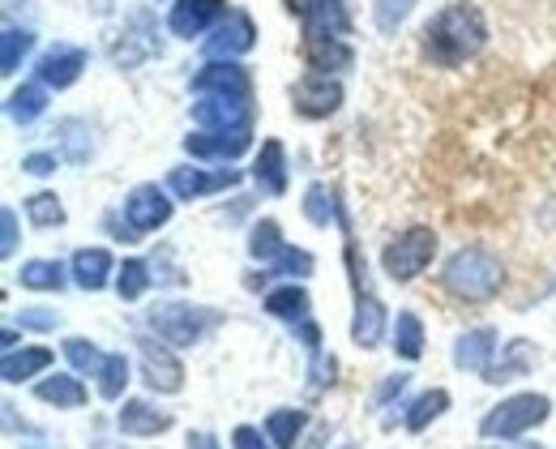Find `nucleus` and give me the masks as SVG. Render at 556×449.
Wrapping results in <instances>:
<instances>
[{
	"label": "nucleus",
	"mask_w": 556,
	"mask_h": 449,
	"mask_svg": "<svg viewBox=\"0 0 556 449\" xmlns=\"http://www.w3.org/2000/svg\"><path fill=\"white\" fill-rule=\"evenodd\" d=\"M488 35L492 30H488L484 9L471 4V0H454L424 26V56L437 69H458V65H467L484 52Z\"/></svg>",
	"instance_id": "nucleus-1"
},
{
	"label": "nucleus",
	"mask_w": 556,
	"mask_h": 449,
	"mask_svg": "<svg viewBox=\"0 0 556 449\" xmlns=\"http://www.w3.org/2000/svg\"><path fill=\"white\" fill-rule=\"evenodd\" d=\"M441 287L463 304H488L505 292V261L484 244H467L445 261Z\"/></svg>",
	"instance_id": "nucleus-2"
},
{
	"label": "nucleus",
	"mask_w": 556,
	"mask_h": 449,
	"mask_svg": "<svg viewBox=\"0 0 556 449\" xmlns=\"http://www.w3.org/2000/svg\"><path fill=\"white\" fill-rule=\"evenodd\" d=\"M150 330L159 334V343L167 347H198L223 325V312H214L206 304H154L150 308Z\"/></svg>",
	"instance_id": "nucleus-3"
},
{
	"label": "nucleus",
	"mask_w": 556,
	"mask_h": 449,
	"mask_svg": "<svg viewBox=\"0 0 556 449\" xmlns=\"http://www.w3.org/2000/svg\"><path fill=\"white\" fill-rule=\"evenodd\" d=\"M548 415H553V398L548 394H514V398H501L480 420V437H488V441H518L531 428L548 424Z\"/></svg>",
	"instance_id": "nucleus-4"
},
{
	"label": "nucleus",
	"mask_w": 556,
	"mask_h": 449,
	"mask_svg": "<svg viewBox=\"0 0 556 449\" xmlns=\"http://www.w3.org/2000/svg\"><path fill=\"white\" fill-rule=\"evenodd\" d=\"M437 248H441V240H437L432 227H407L381 248V270H386L390 283H416L419 274L432 266Z\"/></svg>",
	"instance_id": "nucleus-5"
},
{
	"label": "nucleus",
	"mask_w": 556,
	"mask_h": 449,
	"mask_svg": "<svg viewBox=\"0 0 556 449\" xmlns=\"http://www.w3.org/2000/svg\"><path fill=\"white\" fill-rule=\"evenodd\" d=\"M343 99H348V94H343V81L334 74L308 69V74L291 86V112L304 116V120H326V116H334V112L343 107Z\"/></svg>",
	"instance_id": "nucleus-6"
},
{
	"label": "nucleus",
	"mask_w": 556,
	"mask_h": 449,
	"mask_svg": "<svg viewBox=\"0 0 556 449\" xmlns=\"http://www.w3.org/2000/svg\"><path fill=\"white\" fill-rule=\"evenodd\" d=\"M193 125L210 133H231V129H253V99H227V94H198L189 107Z\"/></svg>",
	"instance_id": "nucleus-7"
},
{
	"label": "nucleus",
	"mask_w": 556,
	"mask_h": 449,
	"mask_svg": "<svg viewBox=\"0 0 556 449\" xmlns=\"http://www.w3.org/2000/svg\"><path fill=\"white\" fill-rule=\"evenodd\" d=\"M193 94H227V99H253V74L240 61H218L210 56L198 74L189 77Z\"/></svg>",
	"instance_id": "nucleus-8"
},
{
	"label": "nucleus",
	"mask_w": 556,
	"mask_h": 449,
	"mask_svg": "<svg viewBox=\"0 0 556 449\" xmlns=\"http://www.w3.org/2000/svg\"><path fill=\"white\" fill-rule=\"evenodd\" d=\"M121 215H125V223L134 227L138 235H150V231H159V227L172 223L176 206H172V197H167L159 184H138V189L125 197Z\"/></svg>",
	"instance_id": "nucleus-9"
},
{
	"label": "nucleus",
	"mask_w": 556,
	"mask_h": 449,
	"mask_svg": "<svg viewBox=\"0 0 556 449\" xmlns=\"http://www.w3.org/2000/svg\"><path fill=\"white\" fill-rule=\"evenodd\" d=\"M138 351H141V381L154 394H180L185 389V364L176 360L172 347H159L154 338H138Z\"/></svg>",
	"instance_id": "nucleus-10"
},
{
	"label": "nucleus",
	"mask_w": 556,
	"mask_h": 449,
	"mask_svg": "<svg viewBox=\"0 0 556 449\" xmlns=\"http://www.w3.org/2000/svg\"><path fill=\"white\" fill-rule=\"evenodd\" d=\"M227 17V0H176L167 13V30L176 39H202L206 30H214Z\"/></svg>",
	"instance_id": "nucleus-11"
},
{
	"label": "nucleus",
	"mask_w": 556,
	"mask_h": 449,
	"mask_svg": "<svg viewBox=\"0 0 556 449\" xmlns=\"http://www.w3.org/2000/svg\"><path fill=\"white\" fill-rule=\"evenodd\" d=\"M287 9L300 17L304 35H351L348 0H287Z\"/></svg>",
	"instance_id": "nucleus-12"
},
{
	"label": "nucleus",
	"mask_w": 556,
	"mask_h": 449,
	"mask_svg": "<svg viewBox=\"0 0 556 449\" xmlns=\"http://www.w3.org/2000/svg\"><path fill=\"white\" fill-rule=\"evenodd\" d=\"M253 48H257V22H253L244 9L227 13V17L214 26V35L206 39V52L218 56V61H236V56H244V52H253Z\"/></svg>",
	"instance_id": "nucleus-13"
},
{
	"label": "nucleus",
	"mask_w": 556,
	"mask_h": 449,
	"mask_svg": "<svg viewBox=\"0 0 556 449\" xmlns=\"http://www.w3.org/2000/svg\"><path fill=\"white\" fill-rule=\"evenodd\" d=\"M125 39H116V48H112V61L121 65V69H138L141 61H150V56H159V22L141 9V13H134L129 17V26L121 30Z\"/></svg>",
	"instance_id": "nucleus-14"
},
{
	"label": "nucleus",
	"mask_w": 556,
	"mask_h": 449,
	"mask_svg": "<svg viewBox=\"0 0 556 449\" xmlns=\"http://www.w3.org/2000/svg\"><path fill=\"white\" fill-rule=\"evenodd\" d=\"M240 184V171L236 167H223V171H206V167H172L167 171V189L180 197V202H193V197H206V193H218V189H236Z\"/></svg>",
	"instance_id": "nucleus-15"
},
{
	"label": "nucleus",
	"mask_w": 556,
	"mask_h": 449,
	"mask_svg": "<svg viewBox=\"0 0 556 449\" xmlns=\"http://www.w3.org/2000/svg\"><path fill=\"white\" fill-rule=\"evenodd\" d=\"M300 56L317 74H343L355 65V48L343 35H300Z\"/></svg>",
	"instance_id": "nucleus-16"
},
{
	"label": "nucleus",
	"mask_w": 556,
	"mask_h": 449,
	"mask_svg": "<svg viewBox=\"0 0 556 449\" xmlns=\"http://www.w3.org/2000/svg\"><path fill=\"white\" fill-rule=\"evenodd\" d=\"M81 69H86V52L73 48V43H56V48H48V52L39 56L35 77H39L48 90H70L73 81L81 77Z\"/></svg>",
	"instance_id": "nucleus-17"
},
{
	"label": "nucleus",
	"mask_w": 556,
	"mask_h": 449,
	"mask_svg": "<svg viewBox=\"0 0 556 449\" xmlns=\"http://www.w3.org/2000/svg\"><path fill=\"white\" fill-rule=\"evenodd\" d=\"M249 146H253V129H231V133L198 129V133L185 138V150H189L193 158H223V163H236Z\"/></svg>",
	"instance_id": "nucleus-18"
},
{
	"label": "nucleus",
	"mask_w": 556,
	"mask_h": 449,
	"mask_svg": "<svg viewBox=\"0 0 556 449\" xmlns=\"http://www.w3.org/2000/svg\"><path fill=\"white\" fill-rule=\"evenodd\" d=\"M116 261H112V253L108 248H77L70 261V274L73 283L81 287V292H103L108 283H116Z\"/></svg>",
	"instance_id": "nucleus-19"
},
{
	"label": "nucleus",
	"mask_w": 556,
	"mask_h": 449,
	"mask_svg": "<svg viewBox=\"0 0 556 449\" xmlns=\"http://www.w3.org/2000/svg\"><path fill=\"white\" fill-rule=\"evenodd\" d=\"M496 330L492 325H476V330H467L458 343H454V364L458 369H467V373H480L484 376L492 369V360H496Z\"/></svg>",
	"instance_id": "nucleus-20"
},
{
	"label": "nucleus",
	"mask_w": 556,
	"mask_h": 449,
	"mask_svg": "<svg viewBox=\"0 0 556 449\" xmlns=\"http://www.w3.org/2000/svg\"><path fill=\"white\" fill-rule=\"evenodd\" d=\"M535 360H540V351L527 338H509V343H501V351H496V360H492V369L484 373V381L488 385L518 381V376H527L535 369Z\"/></svg>",
	"instance_id": "nucleus-21"
},
{
	"label": "nucleus",
	"mask_w": 556,
	"mask_h": 449,
	"mask_svg": "<svg viewBox=\"0 0 556 449\" xmlns=\"http://www.w3.org/2000/svg\"><path fill=\"white\" fill-rule=\"evenodd\" d=\"M386 338V304L368 292H359L355 299V317H351V343L359 351H372Z\"/></svg>",
	"instance_id": "nucleus-22"
},
{
	"label": "nucleus",
	"mask_w": 556,
	"mask_h": 449,
	"mask_svg": "<svg viewBox=\"0 0 556 449\" xmlns=\"http://www.w3.org/2000/svg\"><path fill=\"white\" fill-rule=\"evenodd\" d=\"M116 424H121L125 437H159V433H167L176 420H172V411H159V407H150L146 398H129V402L121 407Z\"/></svg>",
	"instance_id": "nucleus-23"
},
{
	"label": "nucleus",
	"mask_w": 556,
	"mask_h": 449,
	"mask_svg": "<svg viewBox=\"0 0 556 449\" xmlns=\"http://www.w3.org/2000/svg\"><path fill=\"white\" fill-rule=\"evenodd\" d=\"M253 184L262 193H270V197L287 193V150H282L278 138L262 142V150H257V158H253Z\"/></svg>",
	"instance_id": "nucleus-24"
},
{
	"label": "nucleus",
	"mask_w": 556,
	"mask_h": 449,
	"mask_svg": "<svg viewBox=\"0 0 556 449\" xmlns=\"http://www.w3.org/2000/svg\"><path fill=\"white\" fill-rule=\"evenodd\" d=\"M52 351L48 347H13V351H4V360H0V376L9 381V385H22V381H30V376L48 373L52 369Z\"/></svg>",
	"instance_id": "nucleus-25"
},
{
	"label": "nucleus",
	"mask_w": 556,
	"mask_h": 449,
	"mask_svg": "<svg viewBox=\"0 0 556 449\" xmlns=\"http://www.w3.org/2000/svg\"><path fill=\"white\" fill-rule=\"evenodd\" d=\"M35 398L39 402H48V407H56V411H77V407H86V385L70 373H56V376H43L39 385H35Z\"/></svg>",
	"instance_id": "nucleus-26"
},
{
	"label": "nucleus",
	"mask_w": 556,
	"mask_h": 449,
	"mask_svg": "<svg viewBox=\"0 0 556 449\" xmlns=\"http://www.w3.org/2000/svg\"><path fill=\"white\" fill-rule=\"evenodd\" d=\"M4 112H9V120L13 125H35L43 112H48V86L35 77V81H22L13 94H9V103H4Z\"/></svg>",
	"instance_id": "nucleus-27"
},
{
	"label": "nucleus",
	"mask_w": 556,
	"mask_h": 449,
	"mask_svg": "<svg viewBox=\"0 0 556 449\" xmlns=\"http://www.w3.org/2000/svg\"><path fill=\"white\" fill-rule=\"evenodd\" d=\"M262 308L270 312V317H278V321H304L308 317V308H313V299H308V292L291 279V283H282V287H270L266 292V299H262Z\"/></svg>",
	"instance_id": "nucleus-28"
},
{
	"label": "nucleus",
	"mask_w": 556,
	"mask_h": 449,
	"mask_svg": "<svg viewBox=\"0 0 556 449\" xmlns=\"http://www.w3.org/2000/svg\"><path fill=\"white\" fill-rule=\"evenodd\" d=\"M70 270L61 266V261H52V257H35V261H22V270H17V283L26 287V292H61L70 279H65Z\"/></svg>",
	"instance_id": "nucleus-29"
},
{
	"label": "nucleus",
	"mask_w": 556,
	"mask_h": 449,
	"mask_svg": "<svg viewBox=\"0 0 556 449\" xmlns=\"http://www.w3.org/2000/svg\"><path fill=\"white\" fill-rule=\"evenodd\" d=\"M304 219L313 227H330L334 219L348 227V219H343V210H339V197H334V189L330 184H308V193H304Z\"/></svg>",
	"instance_id": "nucleus-30"
},
{
	"label": "nucleus",
	"mask_w": 556,
	"mask_h": 449,
	"mask_svg": "<svg viewBox=\"0 0 556 449\" xmlns=\"http://www.w3.org/2000/svg\"><path fill=\"white\" fill-rule=\"evenodd\" d=\"M56 142H61V154L77 167L90 163V154H94V133H90L86 120H61L56 125Z\"/></svg>",
	"instance_id": "nucleus-31"
},
{
	"label": "nucleus",
	"mask_w": 556,
	"mask_h": 449,
	"mask_svg": "<svg viewBox=\"0 0 556 449\" xmlns=\"http://www.w3.org/2000/svg\"><path fill=\"white\" fill-rule=\"evenodd\" d=\"M304 424H308L304 411H295V407H278V411L266 415V437L275 441V449H295L300 433H304Z\"/></svg>",
	"instance_id": "nucleus-32"
},
{
	"label": "nucleus",
	"mask_w": 556,
	"mask_h": 449,
	"mask_svg": "<svg viewBox=\"0 0 556 449\" xmlns=\"http://www.w3.org/2000/svg\"><path fill=\"white\" fill-rule=\"evenodd\" d=\"M450 411V389H428V394H419L416 402L407 407V415H403V424H407V433H424L432 420H441Z\"/></svg>",
	"instance_id": "nucleus-33"
},
{
	"label": "nucleus",
	"mask_w": 556,
	"mask_h": 449,
	"mask_svg": "<svg viewBox=\"0 0 556 449\" xmlns=\"http://www.w3.org/2000/svg\"><path fill=\"white\" fill-rule=\"evenodd\" d=\"M282 248H287V240H282V227L275 219H257V223L249 227V257L253 261L270 266Z\"/></svg>",
	"instance_id": "nucleus-34"
},
{
	"label": "nucleus",
	"mask_w": 556,
	"mask_h": 449,
	"mask_svg": "<svg viewBox=\"0 0 556 449\" xmlns=\"http://www.w3.org/2000/svg\"><path fill=\"white\" fill-rule=\"evenodd\" d=\"M30 48H35V35L26 26H4V35H0V74L4 77L17 74L22 61L30 56Z\"/></svg>",
	"instance_id": "nucleus-35"
},
{
	"label": "nucleus",
	"mask_w": 556,
	"mask_h": 449,
	"mask_svg": "<svg viewBox=\"0 0 556 449\" xmlns=\"http://www.w3.org/2000/svg\"><path fill=\"white\" fill-rule=\"evenodd\" d=\"M394 356L399 360H419L424 356V321H419L416 312H399L394 317Z\"/></svg>",
	"instance_id": "nucleus-36"
},
{
	"label": "nucleus",
	"mask_w": 556,
	"mask_h": 449,
	"mask_svg": "<svg viewBox=\"0 0 556 449\" xmlns=\"http://www.w3.org/2000/svg\"><path fill=\"white\" fill-rule=\"evenodd\" d=\"M150 283H154V274H150V261H141V257H129V261L116 270V296L129 299V304L146 296Z\"/></svg>",
	"instance_id": "nucleus-37"
},
{
	"label": "nucleus",
	"mask_w": 556,
	"mask_h": 449,
	"mask_svg": "<svg viewBox=\"0 0 556 449\" xmlns=\"http://www.w3.org/2000/svg\"><path fill=\"white\" fill-rule=\"evenodd\" d=\"M125 385H129V360H125V351H108V360L99 369V394L108 402H116L125 394Z\"/></svg>",
	"instance_id": "nucleus-38"
},
{
	"label": "nucleus",
	"mask_w": 556,
	"mask_h": 449,
	"mask_svg": "<svg viewBox=\"0 0 556 449\" xmlns=\"http://www.w3.org/2000/svg\"><path fill=\"white\" fill-rule=\"evenodd\" d=\"M26 219L43 227V231H52V227H65V206H61L56 193H35V197H26Z\"/></svg>",
	"instance_id": "nucleus-39"
},
{
	"label": "nucleus",
	"mask_w": 556,
	"mask_h": 449,
	"mask_svg": "<svg viewBox=\"0 0 556 449\" xmlns=\"http://www.w3.org/2000/svg\"><path fill=\"white\" fill-rule=\"evenodd\" d=\"M65 360L73 364V373L81 376H99V369H103V351L90 343V338H65Z\"/></svg>",
	"instance_id": "nucleus-40"
},
{
	"label": "nucleus",
	"mask_w": 556,
	"mask_h": 449,
	"mask_svg": "<svg viewBox=\"0 0 556 449\" xmlns=\"http://www.w3.org/2000/svg\"><path fill=\"white\" fill-rule=\"evenodd\" d=\"M419 0H377L372 4V22H377V30L381 35H399V26L416 13Z\"/></svg>",
	"instance_id": "nucleus-41"
},
{
	"label": "nucleus",
	"mask_w": 556,
	"mask_h": 449,
	"mask_svg": "<svg viewBox=\"0 0 556 449\" xmlns=\"http://www.w3.org/2000/svg\"><path fill=\"white\" fill-rule=\"evenodd\" d=\"M313 266H317V261H313L308 248H291V244H287L275 261H270V274H282V279H308Z\"/></svg>",
	"instance_id": "nucleus-42"
},
{
	"label": "nucleus",
	"mask_w": 556,
	"mask_h": 449,
	"mask_svg": "<svg viewBox=\"0 0 556 449\" xmlns=\"http://www.w3.org/2000/svg\"><path fill=\"white\" fill-rule=\"evenodd\" d=\"M17 321H22V330H43V334H48V330L61 325V312H56V308H22Z\"/></svg>",
	"instance_id": "nucleus-43"
},
{
	"label": "nucleus",
	"mask_w": 556,
	"mask_h": 449,
	"mask_svg": "<svg viewBox=\"0 0 556 449\" xmlns=\"http://www.w3.org/2000/svg\"><path fill=\"white\" fill-rule=\"evenodd\" d=\"M17 240H22V235H17V210L4 206V210H0V253L13 257V253H17Z\"/></svg>",
	"instance_id": "nucleus-44"
},
{
	"label": "nucleus",
	"mask_w": 556,
	"mask_h": 449,
	"mask_svg": "<svg viewBox=\"0 0 556 449\" xmlns=\"http://www.w3.org/2000/svg\"><path fill=\"white\" fill-rule=\"evenodd\" d=\"M56 163H61V158H56L52 150H35V154L22 158V171H26V176H52Z\"/></svg>",
	"instance_id": "nucleus-45"
},
{
	"label": "nucleus",
	"mask_w": 556,
	"mask_h": 449,
	"mask_svg": "<svg viewBox=\"0 0 556 449\" xmlns=\"http://www.w3.org/2000/svg\"><path fill=\"white\" fill-rule=\"evenodd\" d=\"M407 385H412V376H407V373L386 376V381L377 385V394H372V407H386V402H390V398H399V394H403Z\"/></svg>",
	"instance_id": "nucleus-46"
},
{
	"label": "nucleus",
	"mask_w": 556,
	"mask_h": 449,
	"mask_svg": "<svg viewBox=\"0 0 556 449\" xmlns=\"http://www.w3.org/2000/svg\"><path fill=\"white\" fill-rule=\"evenodd\" d=\"M231 446H236V449H270L275 441H270V437H262V428H253V424H240V428L231 433Z\"/></svg>",
	"instance_id": "nucleus-47"
},
{
	"label": "nucleus",
	"mask_w": 556,
	"mask_h": 449,
	"mask_svg": "<svg viewBox=\"0 0 556 449\" xmlns=\"http://www.w3.org/2000/svg\"><path fill=\"white\" fill-rule=\"evenodd\" d=\"M334 356H321V351H313V369H308V376H313V385L317 389H326V385H334Z\"/></svg>",
	"instance_id": "nucleus-48"
},
{
	"label": "nucleus",
	"mask_w": 556,
	"mask_h": 449,
	"mask_svg": "<svg viewBox=\"0 0 556 449\" xmlns=\"http://www.w3.org/2000/svg\"><path fill=\"white\" fill-rule=\"evenodd\" d=\"M189 449H218V441L210 433H189Z\"/></svg>",
	"instance_id": "nucleus-49"
},
{
	"label": "nucleus",
	"mask_w": 556,
	"mask_h": 449,
	"mask_svg": "<svg viewBox=\"0 0 556 449\" xmlns=\"http://www.w3.org/2000/svg\"><path fill=\"white\" fill-rule=\"evenodd\" d=\"M0 338H4V351H13V347H17V330H4Z\"/></svg>",
	"instance_id": "nucleus-50"
},
{
	"label": "nucleus",
	"mask_w": 556,
	"mask_h": 449,
	"mask_svg": "<svg viewBox=\"0 0 556 449\" xmlns=\"http://www.w3.org/2000/svg\"><path fill=\"white\" fill-rule=\"evenodd\" d=\"M304 449H321V446H304Z\"/></svg>",
	"instance_id": "nucleus-51"
},
{
	"label": "nucleus",
	"mask_w": 556,
	"mask_h": 449,
	"mask_svg": "<svg viewBox=\"0 0 556 449\" xmlns=\"http://www.w3.org/2000/svg\"><path fill=\"white\" fill-rule=\"evenodd\" d=\"M548 292H556V283H553V287H548Z\"/></svg>",
	"instance_id": "nucleus-52"
},
{
	"label": "nucleus",
	"mask_w": 556,
	"mask_h": 449,
	"mask_svg": "<svg viewBox=\"0 0 556 449\" xmlns=\"http://www.w3.org/2000/svg\"><path fill=\"white\" fill-rule=\"evenodd\" d=\"M343 449H351V446H343Z\"/></svg>",
	"instance_id": "nucleus-53"
}]
</instances>
